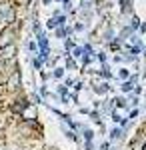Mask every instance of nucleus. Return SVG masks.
I'll use <instances>...</instances> for the list:
<instances>
[{
    "label": "nucleus",
    "instance_id": "f257e3e1",
    "mask_svg": "<svg viewBox=\"0 0 146 150\" xmlns=\"http://www.w3.org/2000/svg\"><path fill=\"white\" fill-rule=\"evenodd\" d=\"M8 18V20H12V10H10V6L8 4H0V18Z\"/></svg>",
    "mask_w": 146,
    "mask_h": 150
},
{
    "label": "nucleus",
    "instance_id": "f03ea898",
    "mask_svg": "<svg viewBox=\"0 0 146 150\" xmlns=\"http://www.w3.org/2000/svg\"><path fill=\"white\" fill-rule=\"evenodd\" d=\"M14 52H16V48L12 46V44H8V46H4V48H2L0 56H2V58H10L12 54H14Z\"/></svg>",
    "mask_w": 146,
    "mask_h": 150
},
{
    "label": "nucleus",
    "instance_id": "7ed1b4c3",
    "mask_svg": "<svg viewBox=\"0 0 146 150\" xmlns=\"http://www.w3.org/2000/svg\"><path fill=\"white\" fill-rule=\"evenodd\" d=\"M10 36H12V32H10V30L2 32V38H0V44H2V46H6V44L10 42Z\"/></svg>",
    "mask_w": 146,
    "mask_h": 150
},
{
    "label": "nucleus",
    "instance_id": "20e7f679",
    "mask_svg": "<svg viewBox=\"0 0 146 150\" xmlns=\"http://www.w3.org/2000/svg\"><path fill=\"white\" fill-rule=\"evenodd\" d=\"M8 84H10L12 88H14V86L18 84V74H14V76H12V78H10V82H8Z\"/></svg>",
    "mask_w": 146,
    "mask_h": 150
},
{
    "label": "nucleus",
    "instance_id": "39448f33",
    "mask_svg": "<svg viewBox=\"0 0 146 150\" xmlns=\"http://www.w3.org/2000/svg\"><path fill=\"white\" fill-rule=\"evenodd\" d=\"M20 2H28V0H20Z\"/></svg>",
    "mask_w": 146,
    "mask_h": 150
}]
</instances>
